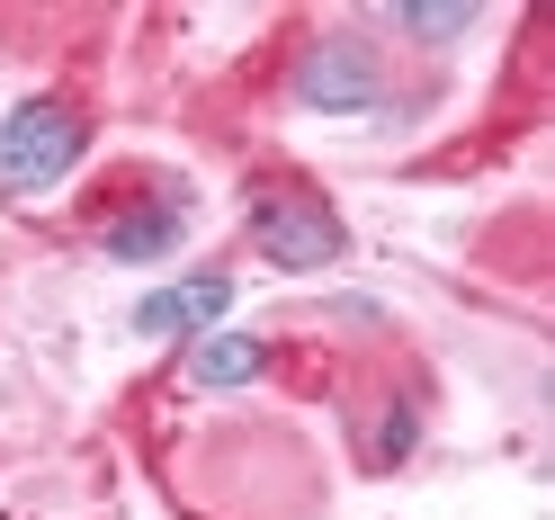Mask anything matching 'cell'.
I'll list each match as a JSON object with an SVG mask.
<instances>
[{
	"mask_svg": "<svg viewBox=\"0 0 555 520\" xmlns=\"http://www.w3.org/2000/svg\"><path fill=\"white\" fill-rule=\"evenodd\" d=\"M73 162H81V117L63 99H18L0 117V180L10 189H54Z\"/></svg>",
	"mask_w": 555,
	"mask_h": 520,
	"instance_id": "obj_1",
	"label": "cell"
},
{
	"mask_svg": "<svg viewBox=\"0 0 555 520\" xmlns=\"http://www.w3.org/2000/svg\"><path fill=\"white\" fill-rule=\"evenodd\" d=\"M251 242H260L278 269H332L340 261V216H332L323 198L278 189V198H251Z\"/></svg>",
	"mask_w": 555,
	"mask_h": 520,
	"instance_id": "obj_2",
	"label": "cell"
},
{
	"mask_svg": "<svg viewBox=\"0 0 555 520\" xmlns=\"http://www.w3.org/2000/svg\"><path fill=\"white\" fill-rule=\"evenodd\" d=\"M296 99L305 109H376V63L359 46H323V54H305L296 63Z\"/></svg>",
	"mask_w": 555,
	"mask_h": 520,
	"instance_id": "obj_3",
	"label": "cell"
},
{
	"mask_svg": "<svg viewBox=\"0 0 555 520\" xmlns=\"http://www.w3.org/2000/svg\"><path fill=\"white\" fill-rule=\"evenodd\" d=\"M233 305V279H189V288H153L144 305H134V332L162 341V332H206Z\"/></svg>",
	"mask_w": 555,
	"mask_h": 520,
	"instance_id": "obj_4",
	"label": "cell"
},
{
	"mask_svg": "<svg viewBox=\"0 0 555 520\" xmlns=\"http://www.w3.org/2000/svg\"><path fill=\"white\" fill-rule=\"evenodd\" d=\"M260 368H269L260 332H197L189 341V386H251Z\"/></svg>",
	"mask_w": 555,
	"mask_h": 520,
	"instance_id": "obj_5",
	"label": "cell"
},
{
	"mask_svg": "<svg viewBox=\"0 0 555 520\" xmlns=\"http://www.w3.org/2000/svg\"><path fill=\"white\" fill-rule=\"evenodd\" d=\"M180 233H189L180 206H144V216H117V225H108V261H162V252H180Z\"/></svg>",
	"mask_w": 555,
	"mask_h": 520,
	"instance_id": "obj_6",
	"label": "cell"
},
{
	"mask_svg": "<svg viewBox=\"0 0 555 520\" xmlns=\"http://www.w3.org/2000/svg\"><path fill=\"white\" fill-rule=\"evenodd\" d=\"M412 440H422L412 404H386V413H376V431H367V467H403V458H412Z\"/></svg>",
	"mask_w": 555,
	"mask_h": 520,
	"instance_id": "obj_7",
	"label": "cell"
},
{
	"mask_svg": "<svg viewBox=\"0 0 555 520\" xmlns=\"http://www.w3.org/2000/svg\"><path fill=\"white\" fill-rule=\"evenodd\" d=\"M475 18H483V10H412V0L395 10V27H403V37H466Z\"/></svg>",
	"mask_w": 555,
	"mask_h": 520,
	"instance_id": "obj_8",
	"label": "cell"
}]
</instances>
